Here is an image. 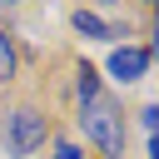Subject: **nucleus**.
Masks as SVG:
<instances>
[{
	"mask_svg": "<svg viewBox=\"0 0 159 159\" xmlns=\"http://www.w3.org/2000/svg\"><path fill=\"white\" fill-rule=\"evenodd\" d=\"M15 75V45H10V35L0 30V80H10Z\"/></svg>",
	"mask_w": 159,
	"mask_h": 159,
	"instance_id": "nucleus-6",
	"label": "nucleus"
},
{
	"mask_svg": "<svg viewBox=\"0 0 159 159\" xmlns=\"http://www.w3.org/2000/svg\"><path fill=\"white\" fill-rule=\"evenodd\" d=\"M45 134H50V119H45L40 109H30V104L10 109V119H5V149H10L15 159L35 154V149L45 144Z\"/></svg>",
	"mask_w": 159,
	"mask_h": 159,
	"instance_id": "nucleus-2",
	"label": "nucleus"
},
{
	"mask_svg": "<svg viewBox=\"0 0 159 159\" xmlns=\"http://www.w3.org/2000/svg\"><path fill=\"white\" fill-rule=\"evenodd\" d=\"M80 124H84V139L104 154V159H124V114L99 94L80 109Z\"/></svg>",
	"mask_w": 159,
	"mask_h": 159,
	"instance_id": "nucleus-1",
	"label": "nucleus"
},
{
	"mask_svg": "<svg viewBox=\"0 0 159 159\" xmlns=\"http://www.w3.org/2000/svg\"><path fill=\"white\" fill-rule=\"evenodd\" d=\"M55 159H84V154H80L70 139H60V144H55Z\"/></svg>",
	"mask_w": 159,
	"mask_h": 159,
	"instance_id": "nucleus-7",
	"label": "nucleus"
},
{
	"mask_svg": "<svg viewBox=\"0 0 159 159\" xmlns=\"http://www.w3.org/2000/svg\"><path fill=\"white\" fill-rule=\"evenodd\" d=\"M70 25H75V30H80L84 40H119V35H124L119 25H109V20H99L94 10H70Z\"/></svg>",
	"mask_w": 159,
	"mask_h": 159,
	"instance_id": "nucleus-4",
	"label": "nucleus"
},
{
	"mask_svg": "<svg viewBox=\"0 0 159 159\" xmlns=\"http://www.w3.org/2000/svg\"><path fill=\"white\" fill-rule=\"evenodd\" d=\"M75 75H80V80H75L80 99H84V104H89V99H99V75H94V65H80Z\"/></svg>",
	"mask_w": 159,
	"mask_h": 159,
	"instance_id": "nucleus-5",
	"label": "nucleus"
},
{
	"mask_svg": "<svg viewBox=\"0 0 159 159\" xmlns=\"http://www.w3.org/2000/svg\"><path fill=\"white\" fill-rule=\"evenodd\" d=\"M149 60H154V50H149V45H119V50L109 55V75H114L119 84H134V80H144Z\"/></svg>",
	"mask_w": 159,
	"mask_h": 159,
	"instance_id": "nucleus-3",
	"label": "nucleus"
}]
</instances>
